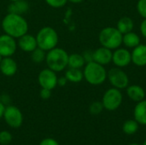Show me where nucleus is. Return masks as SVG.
I'll return each instance as SVG.
<instances>
[{"instance_id":"obj_13","label":"nucleus","mask_w":146,"mask_h":145,"mask_svg":"<svg viewBox=\"0 0 146 145\" xmlns=\"http://www.w3.org/2000/svg\"><path fill=\"white\" fill-rule=\"evenodd\" d=\"M112 50H110L104 46H101L93 51V61L103 66L108 65L112 62Z\"/></svg>"},{"instance_id":"obj_29","label":"nucleus","mask_w":146,"mask_h":145,"mask_svg":"<svg viewBox=\"0 0 146 145\" xmlns=\"http://www.w3.org/2000/svg\"><path fill=\"white\" fill-rule=\"evenodd\" d=\"M51 90H48V89H44V88H41L40 91H39V96L42 99L44 100H47L51 97Z\"/></svg>"},{"instance_id":"obj_1","label":"nucleus","mask_w":146,"mask_h":145,"mask_svg":"<svg viewBox=\"0 0 146 145\" xmlns=\"http://www.w3.org/2000/svg\"><path fill=\"white\" fill-rule=\"evenodd\" d=\"M4 33L19 38L24 34L27 33L28 23L27 20L21 15L13 13H8L2 20L1 23Z\"/></svg>"},{"instance_id":"obj_3","label":"nucleus","mask_w":146,"mask_h":145,"mask_svg":"<svg viewBox=\"0 0 146 145\" xmlns=\"http://www.w3.org/2000/svg\"><path fill=\"white\" fill-rule=\"evenodd\" d=\"M107 73L104 66L92 61L86 63L84 66V79L87 83L92 85H100L107 79Z\"/></svg>"},{"instance_id":"obj_34","label":"nucleus","mask_w":146,"mask_h":145,"mask_svg":"<svg viewBox=\"0 0 146 145\" xmlns=\"http://www.w3.org/2000/svg\"><path fill=\"white\" fill-rule=\"evenodd\" d=\"M4 110H5V106H4V104L0 101V118H2V117L3 116Z\"/></svg>"},{"instance_id":"obj_38","label":"nucleus","mask_w":146,"mask_h":145,"mask_svg":"<svg viewBox=\"0 0 146 145\" xmlns=\"http://www.w3.org/2000/svg\"><path fill=\"white\" fill-rule=\"evenodd\" d=\"M129 145H139V144H129Z\"/></svg>"},{"instance_id":"obj_19","label":"nucleus","mask_w":146,"mask_h":145,"mask_svg":"<svg viewBox=\"0 0 146 145\" xmlns=\"http://www.w3.org/2000/svg\"><path fill=\"white\" fill-rule=\"evenodd\" d=\"M122 44L127 48L133 49L140 44V38L136 32H133L132 31V32L123 34Z\"/></svg>"},{"instance_id":"obj_10","label":"nucleus","mask_w":146,"mask_h":145,"mask_svg":"<svg viewBox=\"0 0 146 145\" xmlns=\"http://www.w3.org/2000/svg\"><path fill=\"white\" fill-rule=\"evenodd\" d=\"M17 41L15 38L3 33L0 35V55L3 57L12 56L17 50Z\"/></svg>"},{"instance_id":"obj_20","label":"nucleus","mask_w":146,"mask_h":145,"mask_svg":"<svg viewBox=\"0 0 146 145\" xmlns=\"http://www.w3.org/2000/svg\"><path fill=\"white\" fill-rule=\"evenodd\" d=\"M133 26H134V22H133V19L130 18V17H127V16L121 18L118 21L117 25H116V28L122 34L132 32L133 29Z\"/></svg>"},{"instance_id":"obj_26","label":"nucleus","mask_w":146,"mask_h":145,"mask_svg":"<svg viewBox=\"0 0 146 145\" xmlns=\"http://www.w3.org/2000/svg\"><path fill=\"white\" fill-rule=\"evenodd\" d=\"M12 135L8 131H2L0 132V144L9 145L12 141Z\"/></svg>"},{"instance_id":"obj_4","label":"nucleus","mask_w":146,"mask_h":145,"mask_svg":"<svg viewBox=\"0 0 146 145\" xmlns=\"http://www.w3.org/2000/svg\"><path fill=\"white\" fill-rule=\"evenodd\" d=\"M123 34L113 26H107L103 28L98 35V40L102 46L110 50H115L122 44Z\"/></svg>"},{"instance_id":"obj_21","label":"nucleus","mask_w":146,"mask_h":145,"mask_svg":"<svg viewBox=\"0 0 146 145\" xmlns=\"http://www.w3.org/2000/svg\"><path fill=\"white\" fill-rule=\"evenodd\" d=\"M86 65V61L82 56V54L73 53L68 55V67L72 68H79L81 69Z\"/></svg>"},{"instance_id":"obj_32","label":"nucleus","mask_w":146,"mask_h":145,"mask_svg":"<svg viewBox=\"0 0 146 145\" xmlns=\"http://www.w3.org/2000/svg\"><path fill=\"white\" fill-rule=\"evenodd\" d=\"M140 32L146 38V19H144V21L140 24Z\"/></svg>"},{"instance_id":"obj_22","label":"nucleus","mask_w":146,"mask_h":145,"mask_svg":"<svg viewBox=\"0 0 146 145\" xmlns=\"http://www.w3.org/2000/svg\"><path fill=\"white\" fill-rule=\"evenodd\" d=\"M64 76L66 77L68 81L72 82V83H80L84 79L83 71H81L79 68H68L66 70Z\"/></svg>"},{"instance_id":"obj_9","label":"nucleus","mask_w":146,"mask_h":145,"mask_svg":"<svg viewBox=\"0 0 146 145\" xmlns=\"http://www.w3.org/2000/svg\"><path fill=\"white\" fill-rule=\"evenodd\" d=\"M57 75L56 73L50 68H44L38 75V83L41 88L54 90L57 86Z\"/></svg>"},{"instance_id":"obj_12","label":"nucleus","mask_w":146,"mask_h":145,"mask_svg":"<svg viewBox=\"0 0 146 145\" xmlns=\"http://www.w3.org/2000/svg\"><path fill=\"white\" fill-rule=\"evenodd\" d=\"M17 46L22 51L27 52V53H31L38 47L36 37L32 34L26 33L18 38Z\"/></svg>"},{"instance_id":"obj_30","label":"nucleus","mask_w":146,"mask_h":145,"mask_svg":"<svg viewBox=\"0 0 146 145\" xmlns=\"http://www.w3.org/2000/svg\"><path fill=\"white\" fill-rule=\"evenodd\" d=\"M39 145H60L58 144V142L54 139V138H44L40 143Z\"/></svg>"},{"instance_id":"obj_36","label":"nucleus","mask_w":146,"mask_h":145,"mask_svg":"<svg viewBox=\"0 0 146 145\" xmlns=\"http://www.w3.org/2000/svg\"><path fill=\"white\" fill-rule=\"evenodd\" d=\"M2 59H3V56H2L0 55V62H2Z\"/></svg>"},{"instance_id":"obj_24","label":"nucleus","mask_w":146,"mask_h":145,"mask_svg":"<svg viewBox=\"0 0 146 145\" xmlns=\"http://www.w3.org/2000/svg\"><path fill=\"white\" fill-rule=\"evenodd\" d=\"M45 57L46 51L38 47H37L33 51L31 52V60L36 64H39L43 62H45Z\"/></svg>"},{"instance_id":"obj_8","label":"nucleus","mask_w":146,"mask_h":145,"mask_svg":"<svg viewBox=\"0 0 146 145\" xmlns=\"http://www.w3.org/2000/svg\"><path fill=\"white\" fill-rule=\"evenodd\" d=\"M3 117L6 124L12 128H19L23 123V115L21 111L13 105L5 107Z\"/></svg>"},{"instance_id":"obj_7","label":"nucleus","mask_w":146,"mask_h":145,"mask_svg":"<svg viewBox=\"0 0 146 145\" xmlns=\"http://www.w3.org/2000/svg\"><path fill=\"white\" fill-rule=\"evenodd\" d=\"M107 79L110 85L116 89L123 90L129 85V78L125 71L121 68H113L107 73Z\"/></svg>"},{"instance_id":"obj_23","label":"nucleus","mask_w":146,"mask_h":145,"mask_svg":"<svg viewBox=\"0 0 146 145\" xmlns=\"http://www.w3.org/2000/svg\"><path fill=\"white\" fill-rule=\"evenodd\" d=\"M139 124L135 120H128L123 123L122 131L125 134L127 135H133L139 130Z\"/></svg>"},{"instance_id":"obj_39","label":"nucleus","mask_w":146,"mask_h":145,"mask_svg":"<svg viewBox=\"0 0 146 145\" xmlns=\"http://www.w3.org/2000/svg\"><path fill=\"white\" fill-rule=\"evenodd\" d=\"M9 1H10V3H11V2H15V1H18V0H9Z\"/></svg>"},{"instance_id":"obj_5","label":"nucleus","mask_w":146,"mask_h":145,"mask_svg":"<svg viewBox=\"0 0 146 145\" xmlns=\"http://www.w3.org/2000/svg\"><path fill=\"white\" fill-rule=\"evenodd\" d=\"M35 37L38 47L46 52L57 46L58 34L57 32L51 26L42 27Z\"/></svg>"},{"instance_id":"obj_11","label":"nucleus","mask_w":146,"mask_h":145,"mask_svg":"<svg viewBox=\"0 0 146 145\" xmlns=\"http://www.w3.org/2000/svg\"><path fill=\"white\" fill-rule=\"evenodd\" d=\"M113 63L118 68H125L132 62L131 52L125 48H117L113 52Z\"/></svg>"},{"instance_id":"obj_35","label":"nucleus","mask_w":146,"mask_h":145,"mask_svg":"<svg viewBox=\"0 0 146 145\" xmlns=\"http://www.w3.org/2000/svg\"><path fill=\"white\" fill-rule=\"evenodd\" d=\"M69 3H82L84 0H68Z\"/></svg>"},{"instance_id":"obj_37","label":"nucleus","mask_w":146,"mask_h":145,"mask_svg":"<svg viewBox=\"0 0 146 145\" xmlns=\"http://www.w3.org/2000/svg\"><path fill=\"white\" fill-rule=\"evenodd\" d=\"M143 145H146V139L144 141V143H143Z\"/></svg>"},{"instance_id":"obj_14","label":"nucleus","mask_w":146,"mask_h":145,"mask_svg":"<svg viewBox=\"0 0 146 145\" xmlns=\"http://www.w3.org/2000/svg\"><path fill=\"white\" fill-rule=\"evenodd\" d=\"M17 69V63L12 58V56L3 57L2 62H0V72L2 74L7 77H12L16 73Z\"/></svg>"},{"instance_id":"obj_16","label":"nucleus","mask_w":146,"mask_h":145,"mask_svg":"<svg viewBox=\"0 0 146 145\" xmlns=\"http://www.w3.org/2000/svg\"><path fill=\"white\" fill-rule=\"evenodd\" d=\"M127 97L133 102L139 103L145 99V91L143 87L138 85H128L127 88Z\"/></svg>"},{"instance_id":"obj_25","label":"nucleus","mask_w":146,"mask_h":145,"mask_svg":"<svg viewBox=\"0 0 146 145\" xmlns=\"http://www.w3.org/2000/svg\"><path fill=\"white\" fill-rule=\"evenodd\" d=\"M104 105L102 103V102H99V101H96V102H93L90 107H89V111L92 115H98L99 114L102 113V111L104 110Z\"/></svg>"},{"instance_id":"obj_2","label":"nucleus","mask_w":146,"mask_h":145,"mask_svg":"<svg viewBox=\"0 0 146 145\" xmlns=\"http://www.w3.org/2000/svg\"><path fill=\"white\" fill-rule=\"evenodd\" d=\"M45 63L48 68L54 72H62L68 68V54L64 49L56 46L46 52Z\"/></svg>"},{"instance_id":"obj_15","label":"nucleus","mask_w":146,"mask_h":145,"mask_svg":"<svg viewBox=\"0 0 146 145\" xmlns=\"http://www.w3.org/2000/svg\"><path fill=\"white\" fill-rule=\"evenodd\" d=\"M132 62L138 67L146 66V44H139L131 52Z\"/></svg>"},{"instance_id":"obj_18","label":"nucleus","mask_w":146,"mask_h":145,"mask_svg":"<svg viewBox=\"0 0 146 145\" xmlns=\"http://www.w3.org/2000/svg\"><path fill=\"white\" fill-rule=\"evenodd\" d=\"M29 9V3L26 0H18L11 2L8 7V13H13L17 15H23Z\"/></svg>"},{"instance_id":"obj_28","label":"nucleus","mask_w":146,"mask_h":145,"mask_svg":"<svg viewBox=\"0 0 146 145\" xmlns=\"http://www.w3.org/2000/svg\"><path fill=\"white\" fill-rule=\"evenodd\" d=\"M137 11L141 17L146 19V0H139L137 3Z\"/></svg>"},{"instance_id":"obj_33","label":"nucleus","mask_w":146,"mask_h":145,"mask_svg":"<svg viewBox=\"0 0 146 145\" xmlns=\"http://www.w3.org/2000/svg\"><path fill=\"white\" fill-rule=\"evenodd\" d=\"M67 83H68V79H66L65 76L57 79V85H59V86H64V85H66Z\"/></svg>"},{"instance_id":"obj_17","label":"nucleus","mask_w":146,"mask_h":145,"mask_svg":"<svg viewBox=\"0 0 146 145\" xmlns=\"http://www.w3.org/2000/svg\"><path fill=\"white\" fill-rule=\"evenodd\" d=\"M133 116L139 125L146 126V100L137 103L133 109Z\"/></svg>"},{"instance_id":"obj_27","label":"nucleus","mask_w":146,"mask_h":145,"mask_svg":"<svg viewBox=\"0 0 146 145\" xmlns=\"http://www.w3.org/2000/svg\"><path fill=\"white\" fill-rule=\"evenodd\" d=\"M44 1L50 7L55 9H59L63 7L68 2V0H44Z\"/></svg>"},{"instance_id":"obj_6","label":"nucleus","mask_w":146,"mask_h":145,"mask_svg":"<svg viewBox=\"0 0 146 145\" xmlns=\"http://www.w3.org/2000/svg\"><path fill=\"white\" fill-rule=\"evenodd\" d=\"M123 96L121 90L116 88L108 89L102 98V103L104 108L108 111H115L120 108L122 103Z\"/></svg>"},{"instance_id":"obj_31","label":"nucleus","mask_w":146,"mask_h":145,"mask_svg":"<svg viewBox=\"0 0 146 145\" xmlns=\"http://www.w3.org/2000/svg\"><path fill=\"white\" fill-rule=\"evenodd\" d=\"M82 56H83V57H84V59L86 61V63L93 61V51H92V50H86V51H85L82 54Z\"/></svg>"}]
</instances>
